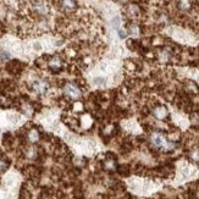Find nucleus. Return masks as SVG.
Returning a JSON list of instances; mask_svg holds the SVG:
<instances>
[{
	"mask_svg": "<svg viewBox=\"0 0 199 199\" xmlns=\"http://www.w3.org/2000/svg\"><path fill=\"white\" fill-rule=\"evenodd\" d=\"M150 143L152 146L159 150L162 152H170L175 149V143L170 140L166 136H164L161 132H153L150 136Z\"/></svg>",
	"mask_w": 199,
	"mask_h": 199,
	"instance_id": "f257e3e1",
	"label": "nucleus"
},
{
	"mask_svg": "<svg viewBox=\"0 0 199 199\" xmlns=\"http://www.w3.org/2000/svg\"><path fill=\"white\" fill-rule=\"evenodd\" d=\"M64 94H65V97H67V98H71V99L77 100V99H80V98L82 97V90H81V88H80L77 84H75V83H66V84L64 86Z\"/></svg>",
	"mask_w": 199,
	"mask_h": 199,
	"instance_id": "f03ea898",
	"label": "nucleus"
},
{
	"mask_svg": "<svg viewBox=\"0 0 199 199\" xmlns=\"http://www.w3.org/2000/svg\"><path fill=\"white\" fill-rule=\"evenodd\" d=\"M152 114H153V116L155 119L161 120V121L165 120L169 116V111L166 109V106H164V105H156L154 109L152 110Z\"/></svg>",
	"mask_w": 199,
	"mask_h": 199,
	"instance_id": "7ed1b4c3",
	"label": "nucleus"
},
{
	"mask_svg": "<svg viewBox=\"0 0 199 199\" xmlns=\"http://www.w3.org/2000/svg\"><path fill=\"white\" fill-rule=\"evenodd\" d=\"M32 88L35 93L38 94H44L47 90H48V83L43 80H35L32 83Z\"/></svg>",
	"mask_w": 199,
	"mask_h": 199,
	"instance_id": "20e7f679",
	"label": "nucleus"
},
{
	"mask_svg": "<svg viewBox=\"0 0 199 199\" xmlns=\"http://www.w3.org/2000/svg\"><path fill=\"white\" fill-rule=\"evenodd\" d=\"M48 66L50 70H53L54 72L60 71L62 68V60L59 56H53L50 58V60L48 61Z\"/></svg>",
	"mask_w": 199,
	"mask_h": 199,
	"instance_id": "39448f33",
	"label": "nucleus"
},
{
	"mask_svg": "<svg viewBox=\"0 0 199 199\" xmlns=\"http://www.w3.org/2000/svg\"><path fill=\"white\" fill-rule=\"evenodd\" d=\"M27 138L31 143H35V142H38L41 139V133L38 130H35V128H31L27 133Z\"/></svg>",
	"mask_w": 199,
	"mask_h": 199,
	"instance_id": "423d86ee",
	"label": "nucleus"
},
{
	"mask_svg": "<svg viewBox=\"0 0 199 199\" xmlns=\"http://www.w3.org/2000/svg\"><path fill=\"white\" fill-rule=\"evenodd\" d=\"M76 0H62V8L66 11H74L76 10Z\"/></svg>",
	"mask_w": 199,
	"mask_h": 199,
	"instance_id": "0eeeda50",
	"label": "nucleus"
},
{
	"mask_svg": "<svg viewBox=\"0 0 199 199\" xmlns=\"http://www.w3.org/2000/svg\"><path fill=\"white\" fill-rule=\"evenodd\" d=\"M177 6L181 11H188L192 8V2L191 0H178Z\"/></svg>",
	"mask_w": 199,
	"mask_h": 199,
	"instance_id": "6e6552de",
	"label": "nucleus"
},
{
	"mask_svg": "<svg viewBox=\"0 0 199 199\" xmlns=\"http://www.w3.org/2000/svg\"><path fill=\"white\" fill-rule=\"evenodd\" d=\"M128 33H131L132 35H138L139 34V27L137 25H131L128 28Z\"/></svg>",
	"mask_w": 199,
	"mask_h": 199,
	"instance_id": "1a4fd4ad",
	"label": "nucleus"
},
{
	"mask_svg": "<svg viewBox=\"0 0 199 199\" xmlns=\"http://www.w3.org/2000/svg\"><path fill=\"white\" fill-rule=\"evenodd\" d=\"M113 27L116 28V29H120V19L119 17H115L113 20Z\"/></svg>",
	"mask_w": 199,
	"mask_h": 199,
	"instance_id": "9d476101",
	"label": "nucleus"
},
{
	"mask_svg": "<svg viewBox=\"0 0 199 199\" xmlns=\"http://www.w3.org/2000/svg\"><path fill=\"white\" fill-rule=\"evenodd\" d=\"M127 31H125V29H119V35H120V38H126L127 37Z\"/></svg>",
	"mask_w": 199,
	"mask_h": 199,
	"instance_id": "9b49d317",
	"label": "nucleus"
},
{
	"mask_svg": "<svg viewBox=\"0 0 199 199\" xmlns=\"http://www.w3.org/2000/svg\"><path fill=\"white\" fill-rule=\"evenodd\" d=\"M94 82H95L97 84H103V83H105V80H104V78H95Z\"/></svg>",
	"mask_w": 199,
	"mask_h": 199,
	"instance_id": "f8f14e48",
	"label": "nucleus"
},
{
	"mask_svg": "<svg viewBox=\"0 0 199 199\" xmlns=\"http://www.w3.org/2000/svg\"><path fill=\"white\" fill-rule=\"evenodd\" d=\"M43 199H49V198H43Z\"/></svg>",
	"mask_w": 199,
	"mask_h": 199,
	"instance_id": "ddd939ff",
	"label": "nucleus"
}]
</instances>
